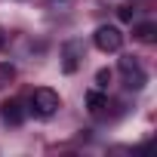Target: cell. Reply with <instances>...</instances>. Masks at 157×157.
<instances>
[{"mask_svg":"<svg viewBox=\"0 0 157 157\" xmlns=\"http://www.w3.org/2000/svg\"><path fill=\"white\" fill-rule=\"evenodd\" d=\"M59 108H62V99H59L56 90H49V86H37V90L31 93V111H34L37 117H52Z\"/></svg>","mask_w":157,"mask_h":157,"instance_id":"cell-1","label":"cell"},{"mask_svg":"<svg viewBox=\"0 0 157 157\" xmlns=\"http://www.w3.org/2000/svg\"><path fill=\"white\" fill-rule=\"evenodd\" d=\"M120 74H123L126 90H142V86L148 83L145 68H142V65H139V59H132V56H123V59H120Z\"/></svg>","mask_w":157,"mask_h":157,"instance_id":"cell-2","label":"cell"},{"mask_svg":"<svg viewBox=\"0 0 157 157\" xmlns=\"http://www.w3.org/2000/svg\"><path fill=\"white\" fill-rule=\"evenodd\" d=\"M93 43H96L102 52H120L123 34H120V28H114V25H99L96 34H93Z\"/></svg>","mask_w":157,"mask_h":157,"instance_id":"cell-3","label":"cell"},{"mask_svg":"<svg viewBox=\"0 0 157 157\" xmlns=\"http://www.w3.org/2000/svg\"><path fill=\"white\" fill-rule=\"evenodd\" d=\"M83 52H86L83 40H68L62 46V71L65 74H74L77 68H80V62H83Z\"/></svg>","mask_w":157,"mask_h":157,"instance_id":"cell-4","label":"cell"},{"mask_svg":"<svg viewBox=\"0 0 157 157\" xmlns=\"http://www.w3.org/2000/svg\"><path fill=\"white\" fill-rule=\"evenodd\" d=\"M0 117H3L6 126H22L25 123V108L19 99H6L3 105H0Z\"/></svg>","mask_w":157,"mask_h":157,"instance_id":"cell-5","label":"cell"},{"mask_svg":"<svg viewBox=\"0 0 157 157\" xmlns=\"http://www.w3.org/2000/svg\"><path fill=\"white\" fill-rule=\"evenodd\" d=\"M86 108H90V114H102V108H108L105 93L102 90H90L86 93Z\"/></svg>","mask_w":157,"mask_h":157,"instance_id":"cell-6","label":"cell"},{"mask_svg":"<svg viewBox=\"0 0 157 157\" xmlns=\"http://www.w3.org/2000/svg\"><path fill=\"white\" fill-rule=\"evenodd\" d=\"M132 34H136L142 43H151V40H154V34H157V28H154V22H142V25H136V28H132Z\"/></svg>","mask_w":157,"mask_h":157,"instance_id":"cell-7","label":"cell"},{"mask_svg":"<svg viewBox=\"0 0 157 157\" xmlns=\"http://www.w3.org/2000/svg\"><path fill=\"white\" fill-rule=\"evenodd\" d=\"M117 16H120V22H132L136 6H132V3H120V6H117Z\"/></svg>","mask_w":157,"mask_h":157,"instance_id":"cell-8","label":"cell"},{"mask_svg":"<svg viewBox=\"0 0 157 157\" xmlns=\"http://www.w3.org/2000/svg\"><path fill=\"white\" fill-rule=\"evenodd\" d=\"M108 83H111V71H108V68H102V71L96 74V86H99V90H105Z\"/></svg>","mask_w":157,"mask_h":157,"instance_id":"cell-9","label":"cell"},{"mask_svg":"<svg viewBox=\"0 0 157 157\" xmlns=\"http://www.w3.org/2000/svg\"><path fill=\"white\" fill-rule=\"evenodd\" d=\"M3 43H6V34H3V28H0V49H3Z\"/></svg>","mask_w":157,"mask_h":157,"instance_id":"cell-10","label":"cell"}]
</instances>
